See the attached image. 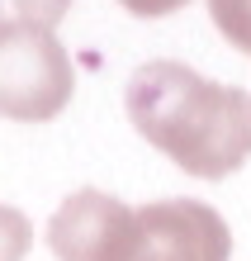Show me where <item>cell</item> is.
I'll list each match as a JSON object with an SVG mask.
<instances>
[{"instance_id": "8", "label": "cell", "mask_w": 251, "mask_h": 261, "mask_svg": "<svg viewBox=\"0 0 251 261\" xmlns=\"http://www.w3.org/2000/svg\"><path fill=\"white\" fill-rule=\"evenodd\" d=\"M128 14H137V19H161V14H176V10H185L190 0H119Z\"/></svg>"}, {"instance_id": "4", "label": "cell", "mask_w": 251, "mask_h": 261, "mask_svg": "<svg viewBox=\"0 0 251 261\" xmlns=\"http://www.w3.org/2000/svg\"><path fill=\"white\" fill-rule=\"evenodd\" d=\"M133 209L104 190H76L48 223V247L57 261H114L128 238Z\"/></svg>"}, {"instance_id": "1", "label": "cell", "mask_w": 251, "mask_h": 261, "mask_svg": "<svg viewBox=\"0 0 251 261\" xmlns=\"http://www.w3.org/2000/svg\"><path fill=\"white\" fill-rule=\"evenodd\" d=\"M123 105L128 124L199 180H223L251 157V95L218 86L185 62L137 67Z\"/></svg>"}, {"instance_id": "6", "label": "cell", "mask_w": 251, "mask_h": 261, "mask_svg": "<svg viewBox=\"0 0 251 261\" xmlns=\"http://www.w3.org/2000/svg\"><path fill=\"white\" fill-rule=\"evenodd\" d=\"M34 247V223L19 209L0 204V261H24Z\"/></svg>"}, {"instance_id": "2", "label": "cell", "mask_w": 251, "mask_h": 261, "mask_svg": "<svg viewBox=\"0 0 251 261\" xmlns=\"http://www.w3.org/2000/svg\"><path fill=\"white\" fill-rule=\"evenodd\" d=\"M76 71L52 29L0 19V114L14 124H48L71 105Z\"/></svg>"}, {"instance_id": "5", "label": "cell", "mask_w": 251, "mask_h": 261, "mask_svg": "<svg viewBox=\"0 0 251 261\" xmlns=\"http://www.w3.org/2000/svg\"><path fill=\"white\" fill-rule=\"evenodd\" d=\"M209 19L237 53L251 57V0H209Z\"/></svg>"}, {"instance_id": "7", "label": "cell", "mask_w": 251, "mask_h": 261, "mask_svg": "<svg viewBox=\"0 0 251 261\" xmlns=\"http://www.w3.org/2000/svg\"><path fill=\"white\" fill-rule=\"evenodd\" d=\"M14 10H19V19H29V24H43V29H52L62 14L71 10V0H10Z\"/></svg>"}, {"instance_id": "3", "label": "cell", "mask_w": 251, "mask_h": 261, "mask_svg": "<svg viewBox=\"0 0 251 261\" xmlns=\"http://www.w3.org/2000/svg\"><path fill=\"white\" fill-rule=\"evenodd\" d=\"M232 233L204 199H156L133 209L128 238L114 261H228Z\"/></svg>"}]
</instances>
